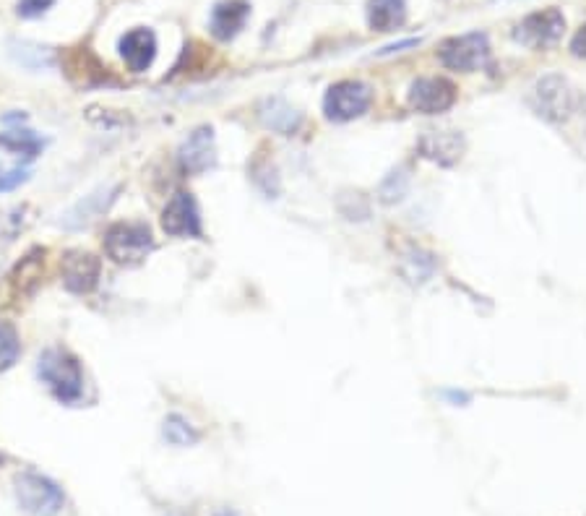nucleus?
Masks as SVG:
<instances>
[{"label":"nucleus","mask_w":586,"mask_h":516,"mask_svg":"<svg viewBox=\"0 0 586 516\" xmlns=\"http://www.w3.org/2000/svg\"><path fill=\"white\" fill-rule=\"evenodd\" d=\"M407 19V3L404 0H370L368 24L376 32H394Z\"/></svg>","instance_id":"a211bd4d"},{"label":"nucleus","mask_w":586,"mask_h":516,"mask_svg":"<svg viewBox=\"0 0 586 516\" xmlns=\"http://www.w3.org/2000/svg\"><path fill=\"white\" fill-rule=\"evenodd\" d=\"M571 53L576 55V58H586V24L579 29V32L573 34Z\"/></svg>","instance_id":"a878e982"},{"label":"nucleus","mask_w":586,"mask_h":516,"mask_svg":"<svg viewBox=\"0 0 586 516\" xmlns=\"http://www.w3.org/2000/svg\"><path fill=\"white\" fill-rule=\"evenodd\" d=\"M37 373L60 402L73 404L81 399L84 391V373H81L79 360L68 355L66 350H47L40 355Z\"/></svg>","instance_id":"f03ea898"},{"label":"nucleus","mask_w":586,"mask_h":516,"mask_svg":"<svg viewBox=\"0 0 586 516\" xmlns=\"http://www.w3.org/2000/svg\"><path fill=\"white\" fill-rule=\"evenodd\" d=\"M214 516H238V514H235V511H230V509H224V511H217Z\"/></svg>","instance_id":"bb28decb"},{"label":"nucleus","mask_w":586,"mask_h":516,"mask_svg":"<svg viewBox=\"0 0 586 516\" xmlns=\"http://www.w3.org/2000/svg\"><path fill=\"white\" fill-rule=\"evenodd\" d=\"M16 485V501L27 514L32 516H58L66 496L63 490L45 475L37 472H21L14 480Z\"/></svg>","instance_id":"39448f33"},{"label":"nucleus","mask_w":586,"mask_h":516,"mask_svg":"<svg viewBox=\"0 0 586 516\" xmlns=\"http://www.w3.org/2000/svg\"><path fill=\"white\" fill-rule=\"evenodd\" d=\"M370 102H373V94H370V86H365L363 81H339L326 92L323 113L334 123H347V120H355L368 113Z\"/></svg>","instance_id":"0eeeda50"},{"label":"nucleus","mask_w":586,"mask_h":516,"mask_svg":"<svg viewBox=\"0 0 586 516\" xmlns=\"http://www.w3.org/2000/svg\"><path fill=\"white\" fill-rule=\"evenodd\" d=\"M0 146L24 157V162H32L42 152L45 141L37 133L29 131V128H8V131L0 133Z\"/></svg>","instance_id":"aec40b11"},{"label":"nucleus","mask_w":586,"mask_h":516,"mask_svg":"<svg viewBox=\"0 0 586 516\" xmlns=\"http://www.w3.org/2000/svg\"><path fill=\"white\" fill-rule=\"evenodd\" d=\"M420 154L435 165H456L464 154V139L456 131H428L420 139Z\"/></svg>","instance_id":"4468645a"},{"label":"nucleus","mask_w":586,"mask_h":516,"mask_svg":"<svg viewBox=\"0 0 586 516\" xmlns=\"http://www.w3.org/2000/svg\"><path fill=\"white\" fill-rule=\"evenodd\" d=\"M27 180V170L14 167V170H0V191H14Z\"/></svg>","instance_id":"b1692460"},{"label":"nucleus","mask_w":586,"mask_h":516,"mask_svg":"<svg viewBox=\"0 0 586 516\" xmlns=\"http://www.w3.org/2000/svg\"><path fill=\"white\" fill-rule=\"evenodd\" d=\"M99 279V258L84 251H68L63 256V282L71 292H92Z\"/></svg>","instance_id":"ddd939ff"},{"label":"nucleus","mask_w":586,"mask_h":516,"mask_svg":"<svg viewBox=\"0 0 586 516\" xmlns=\"http://www.w3.org/2000/svg\"><path fill=\"white\" fill-rule=\"evenodd\" d=\"M456 102V86L443 76H430L409 86V105L422 115L446 113Z\"/></svg>","instance_id":"9d476101"},{"label":"nucleus","mask_w":586,"mask_h":516,"mask_svg":"<svg viewBox=\"0 0 586 516\" xmlns=\"http://www.w3.org/2000/svg\"><path fill=\"white\" fill-rule=\"evenodd\" d=\"M55 0H21L19 3V16L24 19H34V16H42L47 8L53 6Z\"/></svg>","instance_id":"393cba45"},{"label":"nucleus","mask_w":586,"mask_h":516,"mask_svg":"<svg viewBox=\"0 0 586 516\" xmlns=\"http://www.w3.org/2000/svg\"><path fill=\"white\" fill-rule=\"evenodd\" d=\"M251 16V6L245 0H222L211 11V34L217 40H232Z\"/></svg>","instance_id":"dca6fc26"},{"label":"nucleus","mask_w":586,"mask_h":516,"mask_svg":"<svg viewBox=\"0 0 586 516\" xmlns=\"http://www.w3.org/2000/svg\"><path fill=\"white\" fill-rule=\"evenodd\" d=\"M529 102H532L534 113L555 126H563L571 118H576L584 107V97L579 94V89L563 76H545L537 81Z\"/></svg>","instance_id":"f257e3e1"},{"label":"nucleus","mask_w":586,"mask_h":516,"mask_svg":"<svg viewBox=\"0 0 586 516\" xmlns=\"http://www.w3.org/2000/svg\"><path fill=\"white\" fill-rule=\"evenodd\" d=\"M438 58L446 68L461 73H472L477 68H482L490 58V42L488 34L482 32H469L461 34V37H451L441 45L438 50Z\"/></svg>","instance_id":"423d86ee"},{"label":"nucleus","mask_w":586,"mask_h":516,"mask_svg":"<svg viewBox=\"0 0 586 516\" xmlns=\"http://www.w3.org/2000/svg\"><path fill=\"white\" fill-rule=\"evenodd\" d=\"M0 462H3V459H0Z\"/></svg>","instance_id":"cd10ccee"},{"label":"nucleus","mask_w":586,"mask_h":516,"mask_svg":"<svg viewBox=\"0 0 586 516\" xmlns=\"http://www.w3.org/2000/svg\"><path fill=\"white\" fill-rule=\"evenodd\" d=\"M63 68H66V76L71 79V84L81 86V89L115 84L110 68H105V63L84 45L68 47L66 53H63Z\"/></svg>","instance_id":"1a4fd4ad"},{"label":"nucleus","mask_w":586,"mask_h":516,"mask_svg":"<svg viewBox=\"0 0 586 516\" xmlns=\"http://www.w3.org/2000/svg\"><path fill=\"white\" fill-rule=\"evenodd\" d=\"M19 352L21 342L14 326L0 324V371H8L16 363V358H19Z\"/></svg>","instance_id":"4be33fe9"},{"label":"nucleus","mask_w":586,"mask_h":516,"mask_svg":"<svg viewBox=\"0 0 586 516\" xmlns=\"http://www.w3.org/2000/svg\"><path fill=\"white\" fill-rule=\"evenodd\" d=\"M154 248L152 230L141 222H118L105 232V251L115 264H141Z\"/></svg>","instance_id":"20e7f679"},{"label":"nucleus","mask_w":586,"mask_h":516,"mask_svg":"<svg viewBox=\"0 0 586 516\" xmlns=\"http://www.w3.org/2000/svg\"><path fill=\"white\" fill-rule=\"evenodd\" d=\"M217 162V149H214V131L211 128H198L180 146V167L191 175H201Z\"/></svg>","instance_id":"f8f14e48"},{"label":"nucleus","mask_w":586,"mask_h":516,"mask_svg":"<svg viewBox=\"0 0 586 516\" xmlns=\"http://www.w3.org/2000/svg\"><path fill=\"white\" fill-rule=\"evenodd\" d=\"M165 438L172 446H193L198 441V433L185 417L170 415L165 420Z\"/></svg>","instance_id":"412c9836"},{"label":"nucleus","mask_w":586,"mask_h":516,"mask_svg":"<svg viewBox=\"0 0 586 516\" xmlns=\"http://www.w3.org/2000/svg\"><path fill=\"white\" fill-rule=\"evenodd\" d=\"M120 55L126 58L133 73H141L154 63L157 55V37L152 29H133L120 40Z\"/></svg>","instance_id":"2eb2a0df"},{"label":"nucleus","mask_w":586,"mask_h":516,"mask_svg":"<svg viewBox=\"0 0 586 516\" xmlns=\"http://www.w3.org/2000/svg\"><path fill=\"white\" fill-rule=\"evenodd\" d=\"M14 58L19 60L21 66H29V68H40V66H53V53L50 50H45V47H34V45H27V42H14Z\"/></svg>","instance_id":"5701e85b"},{"label":"nucleus","mask_w":586,"mask_h":516,"mask_svg":"<svg viewBox=\"0 0 586 516\" xmlns=\"http://www.w3.org/2000/svg\"><path fill=\"white\" fill-rule=\"evenodd\" d=\"M261 120L271 131L284 133V136H292L300 128V113H295L284 100H266L261 107Z\"/></svg>","instance_id":"6ab92c4d"},{"label":"nucleus","mask_w":586,"mask_h":516,"mask_svg":"<svg viewBox=\"0 0 586 516\" xmlns=\"http://www.w3.org/2000/svg\"><path fill=\"white\" fill-rule=\"evenodd\" d=\"M47 266V251L45 248H32L27 256L21 258L19 264L0 279V308H14V305L24 303L37 292L42 285Z\"/></svg>","instance_id":"7ed1b4c3"},{"label":"nucleus","mask_w":586,"mask_h":516,"mask_svg":"<svg viewBox=\"0 0 586 516\" xmlns=\"http://www.w3.org/2000/svg\"><path fill=\"white\" fill-rule=\"evenodd\" d=\"M563 29H566V19L558 8H545L521 21L514 32V40L529 50H547L563 37Z\"/></svg>","instance_id":"6e6552de"},{"label":"nucleus","mask_w":586,"mask_h":516,"mask_svg":"<svg viewBox=\"0 0 586 516\" xmlns=\"http://www.w3.org/2000/svg\"><path fill=\"white\" fill-rule=\"evenodd\" d=\"M162 227L175 238H201V214L191 193H175L162 214Z\"/></svg>","instance_id":"9b49d317"},{"label":"nucleus","mask_w":586,"mask_h":516,"mask_svg":"<svg viewBox=\"0 0 586 516\" xmlns=\"http://www.w3.org/2000/svg\"><path fill=\"white\" fill-rule=\"evenodd\" d=\"M115 193H118V186H115V188H97L94 193L84 196V201H79V204L73 206L71 212H68L66 217H63V227H68V230H76V227L89 225L92 219H97L99 214L105 212L107 206H110V201L115 199Z\"/></svg>","instance_id":"f3484780"}]
</instances>
